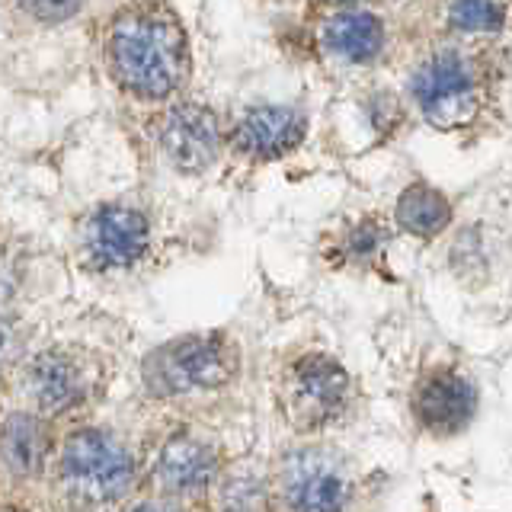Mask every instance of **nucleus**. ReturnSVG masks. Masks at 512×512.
Wrapping results in <instances>:
<instances>
[{
    "label": "nucleus",
    "instance_id": "obj_12",
    "mask_svg": "<svg viewBox=\"0 0 512 512\" xmlns=\"http://www.w3.org/2000/svg\"><path fill=\"white\" fill-rule=\"evenodd\" d=\"M48 436L32 413H10L0 426V455L16 477H36L45 464Z\"/></svg>",
    "mask_w": 512,
    "mask_h": 512
},
{
    "label": "nucleus",
    "instance_id": "obj_5",
    "mask_svg": "<svg viewBox=\"0 0 512 512\" xmlns=\"http://www.w3.org/2000/svg\"><path fill=\"white\" fill-rule=\"evenodd\" d=\"M349 397V378L340 362L327 356H308L295 362L288 375V407L301 426H320L343 410Z\"/></svg>",
    "mask_w": 512,
    "mask_h": 512
},
{
    "label": "nucleus",
    "instance_id": "obj_14",
    "mask_svg": "<svg viewBox=\"0 0 512 512\" xmlns=\"http://www.w3.org/2000/svg\"><path fill=\"white\" fill-rule=\"evenodd\" d=\"M324 45L346 61H372L384 45V26L372 13H336L324 26Z\"/></svg>",
    "mask_w": 512,
    "mask_h": 512
},
{
    "label": "nucleus",
    "instance_id": "obj_17",
    "mask_svg": "<svg viewBox=\"0 0 512 512\" xmlns=\"http://www.w3.org/2000/svg\"><path fill=\"white\" fill-rule=\"evenodd\" d=\"M29 16H36L42 23H64L74 13H80L84 0H16Z\"/></svg>",
    "mask_w": 512,
    "mask_h": 512
},
{
    "label": "nucleus",
    "instance_id": "obj_4",
    "mask_svg": "<svg viewBox=\"0 0 512 512\" xmlns=\"http://www.w3.org/2000/svg\"><path fill=\"white\" fill-rule=\"evenodd\" d=\"M413 96L436 128H461L477 112V87L464 61L452 52L432 55L413 74Z\"/></svg>",
    "mask_w": 512,
    "mask_h": 512
},
{
    "label": "nucleus",
    "instance_id": "obj_15",
    "mask_svg": "<svg viewBox=\"0 0 512 512\" xmlns=\"http://www.w3.org/2000/svg\"><path fill=\"white\" fill-rule=\"evenodd\" d=\"M452 221V205L442 196L439 189L413 183L410 189L400 192L397 199V224L404 231L416 234V237H432L448 228Z\"/></svg>",
    "mask_w": 512,
    "mask_h": 512
},
{
    "label": "nucleus",
    "instance_id": "obj_8",
    "mask_svg": "<svg viewBox=\"0 0 512 512\" xmlns=\"http://www.w3.org/2000/svg\"><path fill=\"white\" fill-rule=\"evenodd\" d=\"M282 487L288 506L295 509H336L349 496L343 468L320 452H301L288 461Z\"/></svg>",
    "mask_w": 512,
    "mask_h": 512
},
{
    "label": "nucleus",
    "instance_id": "obj_3",
    "mask_svg": "<svg viewBox=\"0 0 512 512\" xmlns=\"http://www.w3.org/2000/svg\"><path fill=\"white\" fill-rule=\"evenodd\" d=\"M61 474L68 480V487L84 496V500L103 503L116 500V496L128 490L135 477V461L116 439L84 429L64 442Z\"/></svg>",
    "mask_w": 512,
    "mask_h": 512
},
{
    "label": "nucleus",
    "instance_id": "obj_9",
    "mask_svg": "<svg viewBox=\"0 0 512 512\" xmlns=\"http://www.w3.org/2000/svg\"><path fill=\"white\" fill-rule=\"evenodd\" d=\"M148 218L128 205H106L87 224V247L93 260L106 266H128L148 250Z\"/></svg>",
    "mask_w": 512,
    "mask_h": 512
},
{
    "label": "nucleus",
    "instance_id": "obj_16",
    "mask_svg": "<svg viewBox=\"0 0 512 512\" xmlns=\"http://www.w3.org/2000/svg\"><path fill=\"white\" fill-rule=\"evenodd\" d=\"M452 26L461 32H496L503 26V7L496 0H455Z\"/></svg>",
    "mask_w": 512,
    "mask_h": 512
},
{
    "label": "nucleus",
    "instance_id": "obj_6",
    "mask_svg": "<svg viewBox=\"0 0 512 512\" xmlns=\"http://www.w3.org/2000/svg\"><path fill=\"white\" fill-rule=\"evenodd\" d=\"M160 148L183 173H202L218 157V119L199 103L176 106L160 132Z\"/></svg>",
    "mask_w": 512,
    "mask_h": 512
},
{
    "label": "nucleus",
    "instance_id": "obj_7",
    "mask_svg": "<svg viewBox=\"0 0 512 512\" xmlns=\"http://www.w3.org/2000/svg\"><path fill=\"white\" fill-rule=\"evenodd\" d=\"M474 410H477L474 384L455 372L429 375L413 397L416 420L429 432H436V436H458L474 420Z\"/></svg>",
    "mask_w": 512,
    "mask_h": 512
},
{
    "label": "nucleus",
    "instance_id": "obj_10",
    "mask_svg": "<svg viewBox=\"0 0 512 512\" xmlns=\"http://www.w3.org/2000/svg\"><path fill=\"white\" fill-rule=\"evenodd\" d=\"M301 138H304V116L298 109L266 106V109H253L240 119L234 132V148L247 157L276 160L298 148Z\"/></svg>",
    "mask_w": 512,
    "mask_h": 512
},
{
    "label": "nucleus",
    "instance_id": "obj_2",
    "mask_svg": "<svg viewBox=\"0 0 512 512\" xmlns=\"http://www.w3.org/2000/svg\"><path fill=\"white\" fill-rule=\"evenodd\" d=\"M141 375L157 397L215 391L237 375V349L221 336H183L157 346L144 359Z\"/></svg>",
    "mask_w": 512,
    "mask_h": 512
},
{
    "label": "nucleus",
    "instance_id": "obj_1",
    "mask_svg": "<svg viewBox=\"0 0 512 512\" xmlns=\"http://www.w3.org/2000/svg\"><path fill=\"white\" fill-rule=\"evenodd\" d=\"M116 80L144 100L170 96L189 71V48L180 23L160 7H141L116 20L106 42Z\"/></svg>",
    "mask_w": 512,
    "mask_h": 512
},
{
    "label": "nucleus",
    "instance_id": "obj_11",
    "mask_svg": "<svg viewBox=\"0 0 512 512\" xmlns=\"http://www.w3.org/2000/svg\"><path fill=\"white\" fill-rule=\"evenodd\" d=\"M160 480L164 487L186 493V490H202L215 480L218 474V455L205 442H196L189 436H173L164 452H160Z\"/></svg>",
    "mask_w": 512,
    "mask_h": 512
},
{
    "label": "nucleus",
    "instance_id": "obj_18",
    "mask_svg": "<svg viewBox=\"0 0 512 512\" xmlns=\"http://www.w3.org/2000/svg\"><path fill=\"white\" fill-rule=\"evenodd\" d=\"M10 343H13V330H10L7 320H0V356L10 349Z\"/></svg>",
    "mask_w": 512,
    "mask_h": 512
},
{
    "label": "nucleus",
    "instance_id": "obj_13",
    "mask_svg": "<svg viewBox=\"0 0 512 512\" xmlns=\"http://www.w3.org/2000/svg\"><path fill=\"white\" fill-rule=\"evenodd\" d=\"M29 388L36 394L39 407L48 413L71 410L80 397H84V375L77 372V365L61 356H39L29 368Z\"/></svg>",
    "mask_w": 512,
    "mask_h": 512
},
{
    "label": "nucleus",
    "instance_id": "obj_19",
    "mask_svg": "<svg viewBox=\"0 0 512 512\" xmlns=\"http://www.w3.org/2000/svg\"><path fill=\"white\" fill-rule=\"evenodd\" d=\"M336 4H343V0H336Z\"/></svg>",
    "mask_w": 512,
    "mask_h": 512
}]
</instances>
